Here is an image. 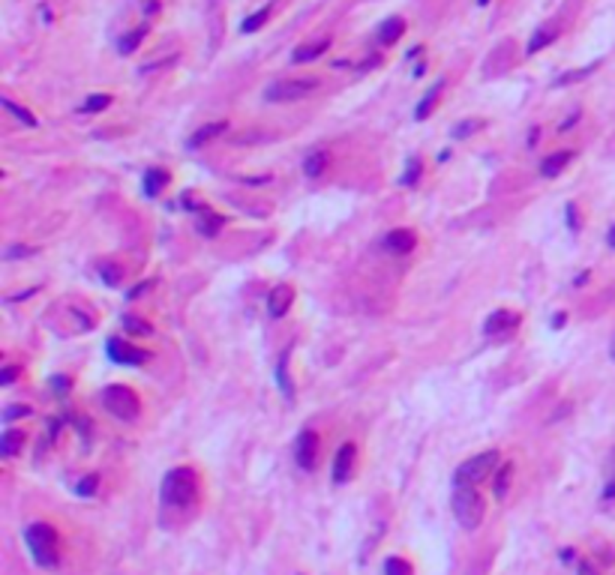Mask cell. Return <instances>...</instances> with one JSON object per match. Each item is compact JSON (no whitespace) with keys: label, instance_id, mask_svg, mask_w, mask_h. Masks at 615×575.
<instances>
[{"label":"cell","instance_id":"cell-10","mask_svg":"<svg viewBox=\"0 0 615 575\" xmlns=\"http://www.w3.org/2000/svg\"><path fill=\"white\" fill-rule=\"evenodd\" d=\"M354 443H342V447L336 450V455H334V483L336 486H342V483H348L351 479V467H354Z\"/></svg>","mask_w":615,"mask_h":575},{"label":"cell","instance_id":"cell-33","mask_svg":"<svg viewBox=\"0 0 615 575\" xmlns=\"http://www.w3.org/2000/svg\"><path fill=\"white\" fill-rule=\"evenodd\" d=\"M595 66H597V63H591V66H585V69H576V72H571V75H561V78L555 81V84H559V87H561V84H571V81H579V78H585V75H588V72L595 69Z\"/></svg>","mask_w":615,"mask_h":575},{"label":"cell","instance_id":"cell-35","mask_svg":"<svg viewBox=\"0 0 615 575\" xmlns=\"http://www.w3.org/2000/svg\"><path fill=\"white\" fill-rule=\"evenodd\" d=\"M30 411L28 407H21V404H9V411H4V419L9 423V419H16V416H28Z\"/></svg>","mask_w":615,"mask_h":575},{"label":"cell","instance_id":"cell-28","mask_svg":"<svg viewBox=\"0 0 615 575\" xmlns=\"http://www.w3.org/2000/svg\"><path fill=\"white\" fill-rule=\"evenodd\" d=\"M111 105V96L109 93H93L90 99H85V105H81V111H102V108Z\"/></svg>","mask_w":615,"mask_h":575},{"label":"cell","instance_id":"cell-6","mask_svg":"<svg viewBox=\"0 0 615 575\" xmlns=\"http://www.w3.org/2000/svg\"><path fill=\"white\" fill-rule=\"evenodd\" d=\"M315 90H318L315 78H282V81H274L264 90V99L267 102H298V99L312 96Z\"/></svg>","mask_w":615,"mask_h":575},{"label":"cell","instance_id":"cell-32","mask_svg":"<svg viewBox=\"0 0 615 575\" xmlns=\"http://www.w3.org/2000/svg\"><path fill=\"white\" fill-rule=\"evenodd\" d=\"M123 327H126L129 333H145V335L153 333V327H150L147 321H138V318H133V315H126V318H123Z\"/></svg>","mask_w":615,"mask_h":575},{"label":"cell","instance_id":"cell-23","mask_svg":"<svg viewBox=\"0 0 615 575\" xmlns=\"http://www.w3.org/2000/svg\"><path fill=\"white\" fill-rule=\"evenodd\" d=\"M195 225L205 237H217V231L222 228V219H217L214 213H201V216H195Z\"/></svg>","mask_w":615,"mask_h":575},{"label":"cell","instance_id":"cell-11","mask_svg":"<svg viewBox=\"0 0 615 575\" xmlns=\"http://www.w3.org/2000/svg\"><path fill=\"white\" fill-rule=\"evenodd\" d=\"M384 252H390V255H406V252L415 249V234L406 231V228H396V231H390L384 240H382Z\"/></svg>","mask_w":615,"mask_h":575},{"label":"cell","instance_id":"cell-26","mask_svg":"<svg viewBox=\"0 0 615 575\" xmlns=\"http://www.w3.org/2000/svg\"><path fill=\"white\" fill-rule=\"evenodd\" d=\"M267 16H270V6H264V9L252 12V16L240 24V33H255V30H258V27H262V24L267 21Z\"/></svg>","mask_w":615,"mask_h":575},{"label":"cell","instance_id":"cell-40","mask_svg":"<svg viewBox=\"0 0 615 575\" xmlns=\"http://www.w3.org/2000/svg\"><path fill=\"white\" fill-rule=\"evenodd\" d=\"M609 354H612V359H615V339H612V345H609Z\"/></svg>","mask_w":615,"mask_h":575},{"label":"cell","instance_id":"cell-2","mask_svg":"<svg viewBox=\"0 0 615 575\" xmlns=\"http://www.w3.org/2000/svg\"><path fill=\"white\" fill-rule=\"evenodd\" d=\"M195 500V471L193 467H171L162 479V503L183 509Z\"/></svg>","mask_w":615,"mask_h":575},{"label":"cell","instance_id":"cell-18","mask_svg":"<svg viewBox=\"0 0 615 575\" xmlns=\"http://www.w3.org/2000/svg\"><path fill=\"white\" fill-rule=\"evenodd\" d=\"M402 30H406V21H402V18H387L382 24V30H378V42H382V45H394L402 36Z\"/></svg>","mask_w":615,"mask_h":575},{"label":"cell","instance_id":"cell-20","mask_svg":"<svg viewBox=\"0 0 615 575\" xmlns=\"http://www.w3.org/2000/svg\"><path fill=\"white\" fill-rule=\"evenodd\" d=\"M327 168V150H312L310 156L303 159V174L306 177H318Z\"/></svg>","mask_w":615,"mask_h":575},{"label":"cell","instance_id":"cell-37","mask_svg":"<svg viewBox=\"0 0 615 575\" xmlns=\"http://www.w3.org/2000/svg\"><path fill=\"white\" fill-rule=\"evenodd\" d=\"M21 255H33V249H25V246H13L6 252V258H21Z\"/></svg>","mask_w":615,"mask_h":575},{"label":"cell","instance_id":"cell-21","mask_svg":"<svg viewBox=\"0 0 615 575\" xmlns=\"http://www.w3.org/2000/svg\"><path fill=\"white\" fill-rule=\"evenodd\" d=\"M145 33H147V24H141V27H135L133 33L121 36V39H117V51H121V54H133L135 48L141 45V39H145Z\"/></svg>","mask_w":615,"mask_h":575},{"label":"cell","instance_id":"cell-17","mask_svg":"<svg viewBox=\"0 0 615 575\" xmlns=\"http://www.w3.org/2000/svg\"><path fill=\"white\" fill-rule=\"evenodd\" d=\"M330 48V39H322V42H312V45H300L298 51L291 54V60L294 63H310V60H315V57H322L324 51Z\"/></svg>","mask_w":615,"mask_h":575},{"label":"cell","instance_id":"cell-36","mask_svg":"<svg viewBox=\"0 0 615 575\" xmlns=\"http://www.w3.org/2000/svg\"><path fill=\"white\" fill-rule=\"evenodd\" d=\"M16 375H18V369H13V366H6L4 371H0V383H4V387H9V383L16 381Z\"/></svg>","mask_w":615,"mask_h":575},{"label":"cell","instance_id":"cell-22","mask_svg":"<svg viewBox=\"0 0 615 575\" xmlns=\"http://www.w3.org/2000/svg\"><path fill=\"white\" fill-rule=\"evenodd\" d=\"M97 273H99V279L109 285V288H117V285H121V279H123V270L117 267V264H111V261H99V264H97Z\"/></svg>","mask_w":615,"mask_h":575},{"label":"cell","instance_id":"cell-8","mask_svg":"<svg viewBox=\"0 0 615 575\" xmlns=\"http://www.w3.org/2000/svg\"><path fill=\"white\" fill-rule=\"evenodd\" d=\"M315 459H318V438H315V431L303 428L298 435V443H294V462H298V467H303V471H312Z\"/></svg>","mask_w":615,"mask_h":575},{"label":"cell","instance_id":"cell-27","mask_svg":"<svg viewBox=\"0 0 615 575\" xmlns=\"http://www.w3.org/2000/svg\"><path fill=\"white\" fill-rule=\"evenodd\" d=\"M384 575H411V563L402 557H387L384 560Z\"/></svg>","mask_w":615,"mask_h":575},{"label":"cell","instance_id":"cell-12","mask_svg":"<svg viewBox=\"0 0 615 575\" xmlns=\"http://www.w3.org/2000/svg\"><path fill=\"white\" fill-rule=\"evenodd\" d=\"M291 299H294V291L288 285H276L274 291L267 294V311H270V318H282L288 311V306H291Z\"/></svg>","mask_w":615,"mask_h":575},{"label":"cell","instance_id":"cell-1","mask_svg":"<svg viewBox=\"0 0 615 575\" xmlns=\"http://www.w3.org/2000/svg\"><path fill=\"white\" fill-rule=\"evenodd\" d=\"M25 543H28V551L37 567L42 569H51L57 567V560H61V536L51 524L45 521H33L25 527Z\"/></svg>","mask_w":615,"mask_h":575},{"label":"cell","instance_id":"cell-38","mask_svg":"<svg viewBox=\"0 0 615 575\" xmlns=\"http://www.w3.org/2000/svg\"><path fill=\"white\" fill-rule=\"evenodd\" d=\"M603 497H607V500H609V497H615V476L609 479V486H607V491H603Z\"/></svg>","mask_w":615,"mask_h":575},{"label":"cell","instance_id":"cell-15","mask_svg":"<svg viewBox=\"0 0 615 575\" xmlns=\"http://www.w3.org/2000/svg\"><path fill=\"white\" fill-rule=\"evenodd\" d=\"M555 36H559V30L547 27V24H540V27L531 33V39H528V45H525V54H537L543 45H552V42H555Z\"/></svg>","mask_w":615,"mask_h":575},{"label":"cell","instance_id":"cell-5","mask_svg":"<svg viewBox=\"0 0 615 575\" xmlns=\"http://www.w3.org/2000/svg\"><path fill=\"white\" fill-rule=\"evenodd\" d=\"M102 407L111 416L123 419V423H133V419L138 416V411H141V402L129 387H109L102 392Z\"/></svg>","mask_w":615,"mask_h":575},{"label":"cell","instance_id":"cell-34","mask_svg":"<svg viewBox=\"0 0 615 575\" xmlns=\"http://www.w3.org/2000/svg\"><path fill=\"white\" fill-rule=\"evenodd\" d=\"M475 129H480V120H465L463 126H456V129H453V138H465V135H471Z\"/></svg>","mask_w":615,"mask_h":575},{"label":"cell","instance_id":"cell-13","mask_svg":"<svg viewBox=\"0 0 615 575\" xmlns=\"http://www.w3.org/2000/svg\"><path fill=\"white\" fill-rule=\"evenodd\" d=\"M21 447H25V431L6 428L4 435H0V455H4V459H16Z\"/></svg>","mask_w":615,"mask_h":575},{"label":"cell","instance_id":"cell-9","mask_svg":"<svg viewBox=\"0 0 615 575\" xmlns=\"http://www.w3.org/2000/svg\"><path fill=\"white\" fill-rule=\"evenodd\" d=\"M516 327H519V315H516V311L499 309V311H492V315L487 318V323H483V333H487V335H507V333H513Z\"/></svg>","mask_w":615,"mask_h":575},{"label":"cell","instance_id":"cell-31","mask_svg":"<svg viewBox=\"0 0 615 575\" xmlns=\"http://www.w3.org/2000/svg\"><path fill=\"white\" fill-rule=\"evenodd\" d=\"M97 488H99V476H85L81 483L75 486V491L81 497H90V495H97Z\"/></svg>","mask_w":615,"mask_h":575},{"label":"cell","instance_id":"cell-19","mask_svg":"<svg viewBox=\"0 0 615 575\" xmlns=\"http://www.w3.org/2000/svg\"><path fill=\"white\" fill-rule=\"evenodd\" d=\"M165 183H169V174L159 171V168H147L145 171V195L147 198H157Z\"/></svg>","mask_w":615,"mask_h":575},{"label":"cell","instance_id":"cell-16","mask_svg":"<svg viewBox=\"0 0 615 575\" xmlns=\"http://www.w3.org/2000/svg\"><path fill=\"white\" fill-rule=\"evenodd\" d=\"M226 120H219V123H207V126H201L198 132H193L189 135V147H205V144L210 141V138H217V135H222L226 132Z\"/></svg>","mask_w":615,"mask_h":575},{"label":"cell","instance_id":"cell-29","mask_svg":"<svg viewBox=\"0 0 615 575\" xmlns=\"http://www.w3.org/2000/svg\"><path fill=\"white\" fill-rule=\"evenodd\" d=\"M406 168H408V171L402 174L399 183H402V186H415V183H418V177H420V159H418V156H411Z\"/></svg>","mask_w":615,"mask_h":575},{"label":"cell","instance_id":"cell-14","mask_svg":"<svg viewBox=\"0 0 615 575\" xmlns=\"http://www.w3.org/2000/svg\"><path fill=\"white\" fill-rule=\"evenodd\" d=\"M573 159V153L571 150H559V153H552V156H547V159L540 162V174L543 177H555V174H561L564 171V165Z\"/></svg>","mask_w":615,"mask_h":575},{"label":"cell","instance_id":"cell-3","mask_svg":"<svg viewBox=\"0 0 615 575\" xmlns=\"http://www.w3.org/2000/svg\"><path fill=\"white\" fill-rule=\"evenodd\" d=\"M453 519L463 531H475L483 521V497L475 486H453Z\"/></svg>","mask_w":615,"mask_h":575},{"label":"cell","instance_id":"cell-4","mask_svg":"<svg viewBox=\"0 0 615 575\" xmlns=\"http://www.w3.org/2000/svg\"><path fill=\"white\" fill-rule=\"evenodd\" d=\"M499 464V450H487L480 455H471L468 462H463L453 474V486H477L480 479H487L492 474V467Z\"/></svg>","mask_w":615,"mask_h":575},{"label":"cell","instance_id":"cell-24","mask_svg":"<svg viewBox=\"0 0 615 575\" xmlns=\"http://www.w3.org/2000/svg\"><path fill=\"white\" fill-rule=\"evenodd\" d=\"M442 87H444V81L439 78V81H435V87H432L427 96H423V99H420V105L415 108V117H418V120H423V117L430 114V108L435 105V99H439V90H442Z\"/></svg>","mask_w":615,"mask_h":575},{"label":"cell","instance_id":"cell-30","mask_svg":"<svg viewBox=\"0 0 615 575\" xmlns=\"http://www.w3.org/2000/svg\"><path fill=\"white\" fill-rule=\"evenodd\" d=\"M507 486H511V464H504L501 471H499V483H495V497H499V500H504Z\"/></svg>","mask_w":615,"mask_h":575},{"label":"cell","instance_id":"cell-7","mask_svg":"<svg viewBox=\"0 0 615 575\" xmlns=\"http://www.w3.org/2000/svg\"><path fill=\"white\" fill-rule=\"evenodd\" d=\"M105 351H109V357L114 359V363H121V366H141V363H145V359L150 357L147 351H141V347L129 345L126 339H109Z\"/></svg>","mask_w":615,"mask_h":575},{"label":"cell","instance_id":"cell-39","mask_svg":"<svg viewBox=\"0 0 615 575\" xmlns=\"http://www.w3.org/2000/svg\"><path fill=\"white\" fill-rule=\"evenodd\" d=\"M609 246H612V249H615V225H612V228H609Z\"/></svg>","mask_w":615,"mask_h":575},{"label":"cell","instance_id":"cell-25","mask_svg":"<svg viewBox=\"0 0 615 575\" xmlns=\"http://www.w3.org/2000/svg\"><path fill=\"white\" fill-rule=\"evenodd\" d=\"M4 108H6V111H9V114H13V117L18 120V123H25V126H30V129H33V126H37V117H33V114L28 111V108H21V105H16L13 99H4Z\"/></svg>","mask_w":615,"mask_h":575}]
</instances>
